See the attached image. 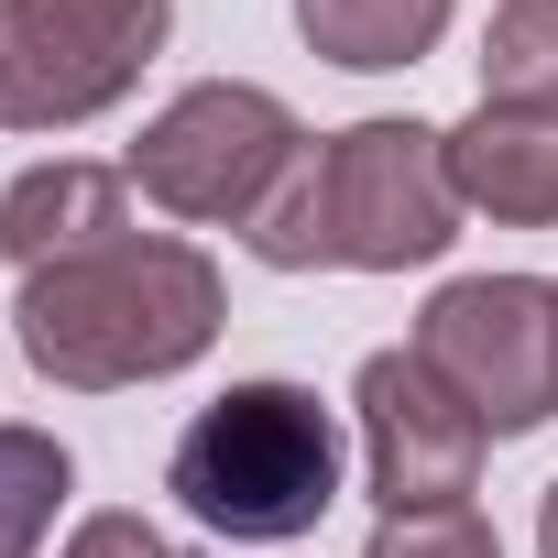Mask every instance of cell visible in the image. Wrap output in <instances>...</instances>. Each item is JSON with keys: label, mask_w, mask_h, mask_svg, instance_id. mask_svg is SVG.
Wrapping results in <instances>:
<instances>
[{"label": "cell", "mask_w": 558, "mask_h": 558, "mask_svg": "<svg viewBox=\"0 0 558 558\" xmlns=\"http://www.w3.org/2000/svg\"><path fill=\"white\" fill-rule=\"evenodd\" d=\"M230 296H219V263L175 230H132L110 252L45 263L23 274V362L66 395H121V384H165L186 362H208Z\"/></svg>", "instance_id": "1"}, {"label": "cell", "mask_w": 558, "mask_h": 558, "mask_svg": "<svg viewBox=\"0 0 558 558\" xmlns=\"http://www.w3.org/2000/svg\"><path fill=\"white\" fill-rule=\"evenodd\" d=\"M165 493L208 536L286 547V536H307L340 504V416L307 384H274V373L263 384H230L219 405L186 416V438L165 460Z\"/></svg>", "instance_id": "2"}, {"label": "cell", "mask_w": 558, "mask_h": 558, "mask_svg": "<svg viewBox=\"0 0 558 558\" xmlns=\"http://www.w3.org/2000/svg\"><path fill=\"white\" fill-rule=\"evenodd\" d=\"M296 154H307V132H296V110L274 99V88H252V77H197V88H175V99L143 121V143H132L121 175H132L165 219L252 230L263 197L296 175Z\"/></svg>", "instance_id": "3"}, {"label": "cell", "mask_w": 558, "mask_h": 558, "mask_svg": "<svg viewBox=\"0 0 558 558\" xmlns=\"http://www.w3.org/2000/svg\"><path fill=\"white\" fill-rule=\"evenodd\" d=\"M175 0H0V132H77L143 88Z\"/></svg>", "instance_id": "4"}, {"label": "cell", "mask_w": 558, "mask_h": 558, "mask_svg": "<svg viewBox=\"0 0 558 558\" xmlns=\"http://www.w3.org/2000/svg\"><path fill=\"white\" fill-rule=\"evenodd\" d=\"M416 362L493 438L547 427L558 416V286H536V274H460L416 318Z\"/></svg>", "instance_id": "5"}, {"label": "cell", "mask_w": 558, "mask_h": 558, "mask_svg": "<svg viewBox=\"0 0 558 558\" xmlns=\"http://www.w3.org/2000/svg\"><path fill=\"white\" fill-rule=\"evenodd\" d=\"M318 175H329V252L351 274H405L460 241L449 132L427 121H351L318 143Z\"/></svg>", "instance_id": "6"}, {"label": "cell", "mask_w": 558, "mask_h": 558, "mask_svg": "<svg viewBox=\"0 0 558 558\" xmlns=\"http://www.w3.org/2000/svg\"><path fill=\"white\" fill-rule=\"evenodd\" d=\"M351 416H362V471H373V504H384V514L471 504L493 427H482L416 351H373L362 384H351Z\"/></svg>", "instance_id": "7"}, {"label": "cell", "mask_w": 558, "mask_h": 558, "mask_svg": "<svg viewBox=\"0 0 558 558\" xmlns=\"http://www.w3.org/2000/svg\"><path fill=\"white\" fill-rule=\"evenodd\" d=\"M132 175L121 165H34L0 186V263L12 274H45V263H77V252H110L132 241Z\"/></svg>", "instance_id": "8"}, {"label": "cell", "mask_w": 558, "mask_h": 558, "mask_svg": "<svg viewBox=\"0 0 558 558\" xmlns=\"http://www.w3.org/2000/svg\"><path fill=\"white\" fill-rule=\"evenodd\" d=\"M449 186H460V208H482L504 230H547L558 219V110L482 99L449 132Z\"/></svg>", "instance_id": "9"}, {"label": "cell", "mask_w": 558, "mask_h": 558, "mask_svg": "<svg viewBox=\"0 0 558 558\" xmlns=\"http://www.w3.org/2000/svg\"><path fill=\"white\" fill-rule=\"evenodd\" d=\"M296 34H307V56L384 77V66H416L449 34V0H296Z\"/></svg>", "instance_id": "10"}, {"label": "cell", "mask_w": 558, "mask_h": 558, "mask_svg": "<svg viewBox=\"0 0 558 558\" xmlns=\"http://www.w3.org/2000/svg\"><path fill=\"white\" fill-rule=\"evenodd\" d=\"M482 99L558 110V0H493V23H482Z\"/></svg>", "instance_id": "11"}, {"label": "cell", "mask_w": 558, "mask_h": 558, "mask_svg": "<svg viewBox=\"0 0 558 558\" xmlns=\"http://www.w3.org/2000/svg\"><path fill=\"white\" fill-rule=\"evenodd\" d=\"M66 482H77V471H66V449H56L45 427H0V558H34V547H45Z\"/></svg>", "instance_id": "12"}, {"label": "cell", "mask_w": 558, "mask_h": 558, "mask_svg": "<svg viewBox=\"0 0 558 558\" xmlns=\"http://www.w3.org/2000/svg\"><path fill=\"white\" fill-rule=\"evenodd\" d=\"M362 558H504L482 504H427V514H384Z\"/></svg>", "instance_id": "13"}, {"label": "cell", "mask_w": 558, "mask_h": 558, "mask_svg": "<svg viewBox=\"0 0 558 558\" xmlns=\"http://www.w3.org/2000/svg\"><path fill=\"white\" fill-rule=\"evenodd\" d=\"M56 558H175V536H165V525H143V514H88Z\"/></svg>", "instance_id": "14"}, {"label": "cell", "mask_w": 558, "mask_h": 558, "mask_svg": "<svg viewBox=\"0 0 558 558\" xmlns=\"http://www.w3.org/2000/svg\"><path fill=\"white\" fill-rule=\"evenodd\" d=\"M536 558H558V482H547V504H536Z\"/></svg>", "instance_id": "15"}]
</instances>
